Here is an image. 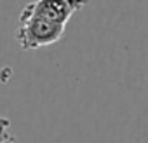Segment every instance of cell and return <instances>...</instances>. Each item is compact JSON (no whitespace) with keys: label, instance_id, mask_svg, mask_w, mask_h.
<instances>
[{"label":"cell","instance_id":"obj_1","mask_svg":"<svg viewBox=\"0 0 148 143\" xmlns=\"http://www.w3.org/2000/svg\"><path fill=\"white\" fill-rule=\"evenodd\" d=\"M64 30L66 25H59L45 18L35 16L23 7L19 14V25L16 28V40L21 49L33 51L56 44L58 40L63 38Z\"/></svg>","mask_w":148,"mask_h":143},{"label":"cell","instance_id":"obj_2","mask_svg":"<svg viewBox=\"0 0 148 143\" xmlns=\"http://www.w3.org/2000/svg\"><path fill=\"white\" fill-rule=\"evenodd\" d=\"M87 2L84 0H37L25 6V9L35 16L45 18L49 21L68 25L77 11H80Z\"/></svg>","mask_w":148,"mask_h":143},{"label":"cell","instance_id":"obj_3","mask_svg":"<svg viewBox=\"0 0 148 143\" xmlns=\"http://www.w3.org/2000/svg\"><path fill=\"white\" fill-rule=\"evenodd\" d=\"M11 120L4 115H0V143H18L16 136L9 131Z\"/></svg>","mask_w":148,"mask_h":143}]
</instances>
